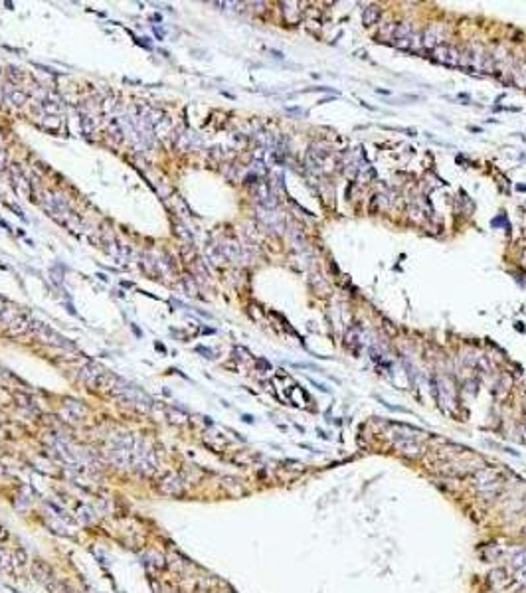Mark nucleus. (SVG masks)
I'll return each instance as SVG.
<instances>
[{
  "label": "nucleus",
  "instance_id": "6",
  "mask_svg": "<svg viewBox=\"0 0 526 593\" xmlns=\"http://www.w3.org/2000/svg\"><path fill=\"white\" fill-rule=\"evenodd\" d=\"M396 447L405 455H418L420 453V445L416 443V439H400V441H396Z\"/></svg>",
  "mask_w": 526,
  "mask_h": 593
},
{
  "label": "nucleus",
  "instance_id": "9",
  "mask_svg": "<svg viewBox=\"0 0 526 593\" xmlns=\"http://www.w3.org/2000/svg\"><path fill=\"white\" fill-rule=\"evenodd\" d=\"M48 526H50V528H53V532H55V534H62V536H68V538L71 536V532H68V528H66L64 524H57V522H55V520H52V518H48Z\"/></svg>",
  "mask_w": 526,
  "mask_h": 593
},
{
  "label": "nucleus",
  "instance_id": "7",
  "mask_svg": "<svg viewBox=\"0 0 526 593\" xmlns=\"http://www.w3.org/2000/svg\"><path fill=\"white\" fill-rule=\"evenodd\" d=\"M378 18H380V8H378V6H368V8L364 10V14H362V22H364L366 26L376 24Z\"/></svg>",
  "mask_w": 526,
  "mask_h": 593
},
{
  "label": "nucleus",
  "instance_id": "5",
  "mask_svg": "<svg viewBox=\"0 0 526 593\" xmlns=\"http://www.w3.org/2000/svg\"><path fill=\"white\" fill-rule=\"evenodd\" d=\"M75 512H77V520H81L83 524H91L95 520V510L83 502H75Z\"/></svg>",
  "mask_w": 526,
  "mask_h": 593
},
{
  "label": "nucleus",
  "instance_id": "13",
  "mask_svg": "<svg viewBox=\"0 0 526 593\" xmlns=\"http://www.w3.org/2000/svg\"><path fill=\"white\" fill-rule=\"evenodd\" d=\"M4 472H6V469H4V465H2V463H0V477H2Z\"/></svg>",
  "mask_w": 526,
  "mask_h": 593
},
{
  "label": "nucleus",
  "instance_id": "3",
  "mask_svg": "<svg viewBox=\"0 0 526 593\" xmlns=\"http://www.w3.org/2000/svg\"><path fill=\"white\" fill-rule=\"evenodd\" d=\"M443 40H445V28L439 26V24L429 26L425 32L421 34V44H423L425 48H431V50H435L437 46H441Z\"/></svg>",
  "mask_w": 526,
  "mask_h": 593
},
{
  "label": "nucleus",
  "instance_id": "12",
  "mask_svg": "<svg viewBox=\"0 0 526 593\" xmlns=\"http://www.w3.org/2000/svg\"><path fill=\"white\" fill-rule=\"evenodd\" d=\"M151 558H153V561H151V563H153L155 568H158V570H160V568H164V561H162V556H160V554H151Z\"/></svg>",
  "mask_w": 526,
  "mask_h": 593
},
{
  "label": "nucleus",
  "instance_id": "2",
  "mask_svg": "<svg viewBox=\"0 0 526 593\" xmlns=\"http://www.w3.org/2000/svg\"><path fill=\"white\" fill-rule=\"evenodd\" d=\"M431 57H433V62L443 64L447 68H459L461 66V52L453 46H445V44L437 46L435 50H431Z\"/></svg>",
  "mask_w": 526,
  "mask_h": 593
},
{
  "label": "nucleus",
  "instance_id": "1",
  "mask_svg": "<svg viewBox=\"0 0 526 593\" xmlns=\"http://www.w3.org/2000/svg\"><path fill=\"white\" fill-rule=\"evenodd\" d=\"M32 576H34V579L40 583V585H44L48 591H55L57 589V581L55 579V576H53V572H52V568L48 566L46 561H42V559H34L32 561Z\"/></svg>",
  "mask_w": 526,
  "mask_h": 593
},
{
  "label": "nucleus",
  "instance_id": "4",
  "mask_svg": "<svg viewBox=\"0 0 526 593\" xmlns=\"http://www.w3.org/2000/svg\"><path fill=\"white\" fill-rule=\"evenodd\" d=\"M157 488H158L160 494H166V496H172V498H176V496H182V494H184V485L180 483V479L172 477V474L164 477V479L157 485Z\"/></svg>",
  "mask_w": 526,
  "mask_h": 593
},
{
  "label": "nucleus",
  "instance_id": "11",
  "mask_svg": "<svg viewBox=\"0 0 526 593\" xmlns=\"http://www.w3.org/2000/svg\"><path fill=\"white\" fill-rule=\"evenodd\" d=\"M512 566H514V568H524V566H526V550H520V552L512 558Z\"/></svg>",
  "mask_w": 526,
  "mask_h": 593
},
{
  "label": "nucleus",
  "instance_id": "10",
  "mask_svg": "<svg viewBox=\"0 0 526 593\" xmlns=\"http://www.w3.org/2000/svg\"><path fill=\"white\" fill-rule=\"evenodd\" d=\"M12 558H14V561L18 563V566H26V563L30 561V558H28V554H26V550H24V548H18V550L14 552V556H12Z\"/></svg>",
  "mask_w": 526,
  "mask_h": 593
},
{
  "label": "nucleus",
  "instance_id": "8",
  "mask_svg": "<svg viewBox=\"0 0 526 593\" xmlns=\"http://www.w3.org/2000/svg\"><path fill=\"white\" fill-rule=\"evenodd\" d=\"M48 508H52V510L55 512V516H57V518L64 520V522H68V524H75V522H77V518H71V516H70V514H68L64 508L57 506L55 502H48Z\"/></svg>",
  "mask_w": 526,
  "mask_h": 593
},
{
  "label": "nucleus",
  "instance_id": "14",
  "mask_svg": "<svg viewBox=\"0 0 526 593\" xmlns=\"http://www.w3.org/2000/svg\"><path fill=\"white\" fill-rule=\"evenodd\" d=\"M518 190H522V192H524V190H526V186H524V184H518Z\"/></svg>",
  "mask_w": 526,
  "mask_h": 593
}]
</instances>
